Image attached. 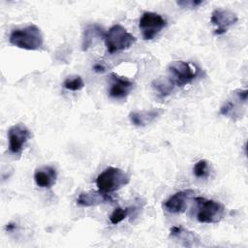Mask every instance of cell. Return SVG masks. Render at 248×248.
I'll return each instance as SVG.
<instances>
[{"instance_id": "7c38bea8", "label": "cell", "mask_w": 248, "mask_h": 248, "mask_svg": "<svg viewBox=\"0 0 248 248\" xmlns=\"http://www.w3.org/2000/svg\"><path fill=\"white\" fill-rule=\"evenodd\" d=\"M163 110L161 108H151L148 110H135L130 112L129 119L131 123L137 127H144L155 121Z\"/></svg>"}, {"instance_id": "52a82bcc", "label": "cell", "mask_w": 248, "mask_h": 248, "mask_svg": "<svg viewBox=\"0 0 248 248\" xmlns=\"http://www.w3.org/2000/svg\"><path fill=\"white\" fill-rule=\"evenodd\" d=\"M30 138L31 132L23 123H17L10 127L8 131L9 152L14 155H20Z\"/></svg>"}, {"instance_id": "7a4b0ae2", "label": "cell", "mask_w": 248, "mask_h": 248, "mask_svg": "<svg viewBox=\"0 0 248 248\" xmlns=\"http://www.w3.org/2000/svg\"><path fill=\"white\" fill-rule=\"evenodd\" d=\"M130 182V176L121 169L108 167L104 170L96 179L98 190L109 194L115 192Z\"/></svg>"}, {"instance_id": "9c48e42d", "label": "cell", "mask_w": 248, "mask_h": 248, "mask_svg": "<svg viewBox=\"0 0 248 248\" xmlns=\"http://www.w3.org/2000/svg\"><path fill=\"white\" fill-rule=\"evenodd\" d=\"M193 194L194 191L191 189L176 192L165 201L164 208L170 213H182L187 208L188 202L192 198Z\"/></svg>"}, {"instance_id": "8fae6325", "label": "cell", "mask_w": 248, "mask_h": 248, "mask_svg": "<svg viewBox=\"0 0 248 248\" xmlns=\"http://www.w3.org/2000/svg\"><path fill=\"white\" fill-rule=\"evenodd\" d=\"M106 35L105 30L103 27L97 23L88 24L82 35V42H81V49L83 51L88 50L90 47H92L97 42L104 39Z\"/></svg>"}, {"instance_id": "603a6c76", "label": "cell", "mask_w": 248, "mask_h": 248, "mask_svg": "<svg viewBox=\"0 0 248 248\" xmlns=\"http://www.w3.org/2000/svg\"><path fill=\"white\" fill-rule=\"evenodd\" d=\"M14 229H16V225L15 224H13V223H9V224H7V226H6V230L7 231H13Z\"/></svg>"}, {"instance_id": "8992f818", "label": "cell", "mask_w": 248, "mask_h": 248, "mask_svg": "<svg viewBox=\"0 0 248 248\" xmlns=\"http://www.w3.org/2000/svg\"><path fill=\"white\" fill-rule=\"evenodd\" d=\"M167 25V20L159 14L153 12H144L140 19L139 27L144 40L154 39Z\"/></svg>"}, {"instance_id": "5b68a950", "label": "cell", "mask_w": 248, "mask_h": 248, "mask_svg": "<svg viewBox=\"0 0 248 248\" xmlns=\"http://www.w3.org/2000/svg\"><path fill=\"white\" fill-rule=\"evenodd\" d=\"M169 79L175 86H184L192 82L199 75L200 69L190 62L173 61L168 67Z\"/></svg>"}, {"instance_id": "ba28073f", "label": "cell", "mask_w": 248, "mask_h": 248, "mask_svg": "<svg viewBox=\"0 0 248 248\" xmlns=\"http://www.w3.org/2000/svg\"><path fill=\"white\" fill-rule=\"evenodd\" d=\"M238 20L236 14L229 10L216 9L212 12L210 22L216 27L214 30L215 35H222Z\"/></svg>"}, {"instance_id": "2e32d148", "label": "cell", "mask_w": 248, "mask_h": 248, "mask_svg": "<svg viewBox=\"0 0 248 248\" xmlns=\"http://www.w3.org/2000/svg\"><path fill=\"white\" fill-rule=\"evenodd\" d=\"M234 96H235L236 101H234V100H228L220 108V114H222L224 116L231 117V118H234V117L238 118V117H240V115H241V112H240L241 105L242 104L244 105L246 103L242 102L235 93H234Z\"/></svg>"}, {"instance_id": "277c9868", "label": "cell", "mask_w": 248, "mask_h": 248, "mask_svg": "<svg viewBox=\"0 0 248 248\" xmlns=\"http://www.w3.org/2000/svg\"><path fill=\"white\" fill-rule=\"evenodd\" d=\"M194 201L198 206L197 220L200 223H218L225 216V206L221 202L203 197H196Z\"/></svg>"}, {"instance_id": "44dd1931", "label": "cell", "mask_w": 248, "mask_h": 248, "mask_svg": "<svg viewBox=\"0 0 248 248\" xmlns=\"http://www.w3.org/2000/svg\"><path fill=\"white\" fill-rule=\"evenodd\" d=\"M202 4V1L201 0H182L177 1V5L181 6L182 8H196Z\"/></svg>"}, {"instance_id": "7402d4cb", "label": "cell", "mask_w": 248, "mask_h": 248, "mask_svg": "<svg viewBox=\"0 0 248 248\" xmlns=\"http://www.w3.org/2000/svg\"><path fill=\"white\" fill-rule=\"evenodd\" d=\"M93 70L95 72H97V73H103V72L106 71V67L103 64H101V63H97V64H95L93 66Z\"/></svg>"}, {"instance_id": "4fadbf2b", "label": "cell", "mask_w": 248, "mask_h": 248, "mask_svg": "<svg viewBox=\"0 0 248 248\" xmlns=\"http://www.w3.org/2000/svg\"><path fill=\"white\" fill-rule=\"evenodd\" d=\"M57 178L56 170L51 166H43L34 172V180L40 188H51Z\"/></svg>"}, {"instance_id": "d6986e66", "label": "cell", "mask_w": 248, "mask_h": 248, "mask_svg": "<svg viewBox=\"0 0 248 248\" xmlns=\"http://www.w3.org/2000/svg\"><path fill=\"white\" fill-rule=\"evenodd\" d=\"M63 86L71 91H78L84 87V81L80 76H71L65 78Z\"/></svg>"}, {"instance_id": "3957f363", "label": "cell", "mask_w": 248, "mask_h": 248, "mask_svg": "<svg viewBox=\"0 0 248 248\" xmlns=\"http://www.w3.org/2000/svg\"><path fill=\"white\" fill-rule=\"evenodd\" d=\"M104 41L108 52L112 54L130 48L136 43V38L122 25L114 24L106 32Z\"/></svg>"}, {"instance_id": "ffe728a7", "label": "cell", "mask_w": 248, "mask_h": 248, "mask_svg": "<svg viewBox=\"0 0 248 248\" xmlns=\"http://www.w3.org/2000/svg\"><path fill=\"white\" fill-rule=\"evenodd\" d=\"M129 212H130L129 208H122V207L115 208L109 216L110 223L113 225H117L128 216Z\"/></svg>"}, {"instance_id": "30bf717a", "label": "cell", "mask_w": 248, "mask_h": 248, "mask_svg": "<svg viewBox=\"0 0 248 248\" xmlns=\"http://www.w3.org/2000/svg\"><path fill=\"white\" fill-rule=\"evenodd\" d=\"M134 87V82L119 77L118 75L111 73L110 74V86L108 89V95L117 100L125 99Z\"/></svg>"}, {"instance_id": "ac0fdd59", "label": "cell", "mask_w": 248, "mask_h": 248, "mask_svg": "<svg viewBox=\"0 0 248 248\" xmlns=\"http://www.w3.org/2000/svg\"><path fill=\"white\" fill-rule=\"evenodd\" d=\"M193 172L194 175L198 178H207L210 174L209 163L204 159L198 161L193 168Z\"/></svg>"}, {"instance_id": "e0dca14e", "label": "cell", "mask_w": 248, "mask_h": 248, "mask_svg": "<svg viewBox=\"0 0 248 248\" xmlns=\"http://www.w3.org/2000/svg\"><path fill=\"white\" fill-rule=\"evenodd\" d=\"M174 85L168 78H159L152 81V88L161 99L168 97L173 90Z\"/></svg>"}, {"instance_id": "5bb4252c", "label": "cell", "mask_w": 248, "mask_h": 248, "mask_svg": "<svg viewBox=\"0 0 248 248\" xmlns=\"http://www.w3.org/2000/svg\"><path fill=\"white\" fill-rule=\"evenodd\" d=\"M108 202H111V198L108 196V194L103 193L100 190L82 192L77 198V203L84 207L96 206Z\"/></svg>"}, {"instance_id": "9a60e30c", "label": "cell", "mask_w": 248, "mask_h": 248, "mask_svg": "<svg viewBox=\"0 0 248 248\" xmlns=\"http://www.w3.org/2000/svg\"><path fill=\"white\" fill-rule=\"evenodd\" d=\"M170 236L171 238L183 242V245L185 246H194L195 242L199 240L197 235L193 232H190L182 227L176 226L171 227V229L170 230Z\"/></svg>"}, {"instance_id": "6da1fadb", "label": "cell", "mask_w": 248, "mask_h": 248, "mask_svg": "<svg viewBox=\"0 0 248 248\" xmlns=\"http://www.w3.org/2000/svg\"><path fill=\"white\" fill-rule=\"evenodd\" d=\"M9 41L13 46L26 50H38L43 46L44 43L42 32L35 24L13 30Z\"/></svg>"}]
</instances>
